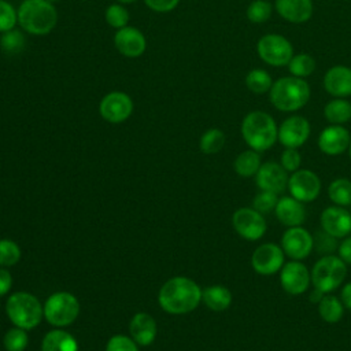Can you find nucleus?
<instances>
[{
  "instance_id": "nucleus-35",
  "label": "nucleus",
  "mask_w": 351,
  "mask_h": 351,
  "mask_svg": "<svg viewBox=\"0 0 351 351\" xmlns=\"http://www.w3.org/2000/svg\"><path fill=\"white\" fill-rule=\"evenodd\" d=\"M4 348L7 351H23L27 346V335L22 328L10 329L3 339Z\"/></svg>"
},
{
  "instance_id": "nucleus-6",
  "label": "nucleus",
  "mask_w": 351,
  "mask_h": 351,
  "mask_svg": "<svg viewBox=\"0 0 351 351\" xmlns=\"http://www.w3.org/2000/svg\"><path fill=\"white\" fill-rule=\"evenodd\" d=\"M311 284L324 293L337 289L347 276V265L336 255H324L311 269Z\"/></svg>"
},
{
  "instance_id": "nucleus-22",
  "label": "nucleus",
  "mask_w": 351,
  "mask_h": 351,
  "mask_svg": "<svg viewBox=\"0 0 351 351\" xmlns=\"http://www.w3.org/2000/svg\"><path fill=\"white\" fill-rule=\"evenodd\" d=\"M276 11L288 22L303 23L313 15L311 0H276Z\"/></svg>"
},
{
  "instance_id": "nucleus-23",
  "label": "nucleus",
  "mask_w": 351,
  "mask_h": 351,
  "mask_svg": "<svg viewBox=\"0 0 351 351\" xmlns=\"http://www.w3.org/2000/svg\"><path fill=\"white\" fill-rule=\"evenodd\" d=\"M130 335L137 344L149 346L156 336L155 319L145 313H137L130 321Z\"/></svg>"
},
{
  "instance_id": "nucleus-5",
  "label": "nucleus",
  "mask_w": 351,
  "mask_h": 351,
  "mask_svg": "<svg viewBox=\"0 0 351 351\" xmlns=\"http://www.w3.org/2000/svg\"><path fill=\"white\" fill-rule=\"evenodd\" d=\"M5 311L11 322L25 330L37 326L44 315L40 302L27 292L12 293L5 303Z\"/></svg>"
},
{
  "instance_id": "nucleus-46",
  "label": "nucleus",
  "mask_w": 351,
  "mask_h": 351,
  "mask_svg": "<svg viewBox=\"0 0 351 351\" xmlns=\"http://www.w3.org/2000/svg\"><path fill=\"white\" fill-rule=\"evenodd\" d=\"M340 300L343 302V304H344L346 308L351 310V281L347 282V284L341 288Z\"/></svg>"
},
{
  "instance_id": "nucleus-38",
  "label": "nucleus",
  "mask_w": 351,
  "mask_h": 351,
  "mask_svg": "<svg viewBox=\"0 0 351 351\" xmlns=\"http://www.w3.org/2000/svg\"><path fill=\"white\" fill-rule=\"evenodd\" d=\"M21 258V250L12 240H0V266H12Z\"/></svg>"
},
{
  "instance_id": "nucleus-17",
  "label": "nucleus",
  "mask_w": 351,
  "mask_h": 351,
  "mask_svg": "<svg viewBox=\"0 0 351 351\" xmlns=\"http://www.w3.org/2000/svg\"><path fill=\"white\" fill-rule=\"evenodd\" d=\"M321 228L336 239H343L351 232V213L346 207L329 206L321 213Z\"/></svg>"
},
{
  "instance_id": "nucleus-42",
  "label": "nucleus",
  "mask_w": 351,
  "mask_h": 351,
  "mask_svg": "<svg viewBox=\"0 0 351 351\" xmlns=\"http://www.w3.org/2000/svg\"><path fill=\"white\" fill-rule=\"evenodd\" d=\"M106 351H138V348H137V343L133 339H129L122 335H117L108 340L106 346Z\"/></svg>"
},
{
  "instance_id": "nucleus-31",
  "label": "nucleus",
  "mask_w": 351,
  "mask_h": 351,
  "mask_svg": "<svg viewBox=\"0 0 351 351\" xmlns=\"http://www.w3.org/2000/svg\"><path fill=\"white\" fill-rule=\"evenodd\" d=\"M288 69L293 77L304 78L315 70V60L313 56L307 53H298L293 55L288 63Z\"/></svg>"
},
{
  "instance_id": "nucleus-24",
  "label": "nucleus",
  "mask_w": 351,
  "mask_h": 351,
  "mask_svg": "<svg viewBox=\"0 0 351 351\" xmlns=\"http://www.w3.org/2000/svg\"><path fill=\"white\" fill-rule=\"evenodd\" d=\"M202 300L213 311H223L232 303V293L223 285H211L202 291Z\"/></svg>"
},
{
  "instance_id": "nucleus-16",
  "label": "nucleus",
  "mask_w": 351,
  "mask_h": 351,
  "mask_svg": "<svg viewBox=\"0 0 351 351\" xmlns=\"http://www.w3.org/2000/svg\"><path fill=\"white\" fill-rule=\"evenodd\" d=\"M310 136V123L300 115L287 118L278 128V140L285 148L302 147Z\"/></svg>"
},
{
  "instance_id": "nucleus-26",
  "label": "nucleus",
  "mask_w": 351,
  "mask_h": 351,
  "mask_svg": "<svg viewBox=\"0 0 351 351\" xmlns=\"http://www.w3.org/2000/svg\"><path fill=\"white\" fill-rule=\"evenodd\" d=\"M317 306L319 317L328 324H336L343 318L344 304L340 298L332 293H325L322 299L317 303Z\"/></svg>"
},
{
  "instance_id": "nucleus-11",
  "label": "nucleus",
  "mask_w": 351,
  "mask_h": 351,
  "mask_svg": "<svg viewBox=\"0 0 351 351\" xmlns=\"http://www.w3.org/2000/svg\"><path fill=\"white\" fill-rule=\"evenodd\" d=\"M285 263V254L281 245L263 243L258 245L251 256L252 269L262 276H271L281 270Z\"/></svg>"
},
{
  "instance_id": "nucleus-10",
  "label": "nucleus",
  "mask_w": 351,
  "mask_h": 351,
  "mask_svg": "<svg viewBox=\"0 0 351 351\" xmlns=\"http://www.w3.org/2000/svg\"><path fill=\"white\" fill-rule=\"evenodd\" d=\"M281 248L289 259L303 261L307 258L314 247L313 234L303 226L287 228L281 237Z\"/></svg>"
},
{
  "instance_id": "nucleus-21",
  "label": "nucleus",
  "mask_w": 351,
  "mask_h": 351,
  "mask_svg": "<svg viewBox=\"0 0 351 351\" xmlns=\"http://www.w3.org/2000/svg\"><path fill=\"white\" fill-rule=\"evenodd\" d=\"M325 90L335 97L351 95V69L347 66H333L324 77Z\"/></svg>"
},
{
  "instance_id": "nucleus-2",
  "label": "nucleus",
  "mask_w": 351,
  "mask_h": 351,
  "mask_svg": "<svg viewBox=\"0 0 351 351\" xmlns=\"http://www.w3.org/2000/svg\"><path fill=\"white\" fill-rule=\"evenodd\" d=\"M241 136L251 149L262 152L274 145L278 138V128L267 112L251 111L241 122Z\"/></svg>"
},
{
  "instance_id": "nucleus-29",
  "label": "nucleus",
  "mask_w": 351,
  "mask_h": 351,
  "mask_svg": "<svg viewBox=\"0 0 351 351\" xmlns=\"http://www.w3.org/2000/svg\"><path fill=\"white\" fill-rule=\"evenodd\" d=\"M328 196L336 206H351V181L346 177L333 180L328 186Z\"/></svg>"
},
{
  "instance_id": "nucleus-18",
  "label": "nucleus",
  "mask_w": 351,
  "mask_h": 351,
  "mask_svg": "<svg viewBox=\"0 0 351 351\" xmlns=\"http://www.w3.org/2000/svg\"><path fill=\"white\" fill-rule=\"evenodd\" d=\"M351 136L341 125H330L325 128L318 137L319 149L330 156H336L348 149Z\"/></svg>"
},
{
  "instance_id": "nucleus-15",
  "label": "nucleus",
  "mask_w": 351,
  "mask_h": 351,
  "mask_svg": "<svg viewBox=\"0 0 351 351\" xmlns=\"http://www.w3.org/2000/svg\"><path fill=\"white\" fill-rule=\"evenodd\" d=\"M133 110L132 99L123 93V92H111L106 95L99 106L100 115L111 122V123H119L129 118Z\"/></svg>"
},
{
  "instance_id": "nucleus-25",
  "label": "nucleus",
  "mask_w": 351,
  "mask_h": 351,
  "mask_svg": "<svg viewBox=\"0 0 351 351\" xmlns=\"http://www.w3.org/2000/svg\"><path fill=\"white\" fill-rule=\"evenodd\" d=\"M41 351H78V344L70 333L56 329L45 335Z\"/></svg>"
},
{
  "instance_id": "nucleus-3",
  "label": "nucleus",
  "mask_w": 351,
  "mask_h": 351,
  "mask_svg": "<svg viewBox=\"0 0 351 351\" xmlns=\"http://www.w3.org/2000/svg\"><path fill=\"white\" fill-rule=\"evenodd\" d=\"M271 104L284 112H292L302 108L310 99L308 84L299 77H282L273 82L270 88Z\"/></svg>"
},
{
  "instance_id": "nucleus-47",
  "label": "nucleus",
  "mask_w": 351,
  "mask_h": 351,
  "mask_svg": "<svg viewBox=\"0 0 351 351\" xmlns=\"http://www.w3.org/2000/svg\"><path fill=\"white\" fill-rule=\"evenodd\" d=\"M324 295H325L324 292H321V291H318L317 288H314V289H313V292L310 293V300H311L313 303H315V304H317V303L322 299V296H324Z\"/></svg>"
},
{
  "instance_id": "nucleus-36",
  "label": "nucleus",
  "mask_w": 351,
  "mask_h": 351,
  "mask_svg": "<svg viewBox=\"0 0 351 351\" xmlns=\"http://www.w3.org/2000/svg\"><path fill=\"white\" fill-rule=\"evenodd\" d=\"M314 240V247L313 250H315L317 252H319L322 256L324 255H332L339 244H337V239L329 233H326L325 230H319L313 236Z\"/></svg>"
},
{
  "instance_id": "nucleus-20",
  "label": "nucleus",
  "mask_w": 351,
  "mask_h": 351,
  "mask_svg": "<svg viewBox=\"0 0 351 351\" xmlns=\"http://www.w3.org/2000/svg\"><path fill=\"white\" fill-rule=\"evenodd\" d=\"M114 43L117 49L128 58H137L145 51V38L136 27L125 26L119 29L114 37Z\"/></svg>"
},
{
  "instance_id": "nucleus-32",
  "label": "nucleus",
  "mask_w": 351,
  "mask_h": 351,
  "mask_svg": "<svg viewBox=\"0 0 351 351\" xmlns=\"http://www.w3.org/2000/svg\"><path fill=\"white\" fill-rule=\"evenodd\" d=\"M225 145V134L219 129H208L204 132V134L200 137V149L204 154H217L219 152Z\"/></svg>"
},
{
  "instance_id": "nucleus-27",
  "label": "nucleus",
  "mask_w": 351,
  "mask_h": 351,
  "mask_svg": "<svg viewBox=\"0 0 351 351\" xmlns=\"http://www.w3.org/2000/svg\"><path fill=\"white\" fill-rule=\"evenodd\" d=\"M324 115L332 125H341L351 119V103L343 97H337L326 103Z\"/></svg>"
},
{
  "instance_id": "nucleus-43",
  "label": "nucleus",
  "mask_w": 351,
  "mask_h": 351,
  "mask_svg": "<svg viewBox=\"0 0 351 351\" xmlns=\"http://www.w3.org/2000/svg\"><path fill=\"white\" fill-rule=\"evenodd\" d=\"M144 3L154 11L167 12L177 7L180 0H144Z\"/></svg>"
},
{
  "instance_id": "nucleus-12",
  "label": "nucleus",
  "mask_w": 351,
  "mask_h": 351,
  "mask_svg": "<svg viewBox=\"0 0 351 351\" xmlns=\"http://www.w3.org/2000/svg\"><path fill=\"white\" fill-rule=\"evenodd\" d=\"M287 189L295 199L308 203L319 196L321 180L313 170L299 169L291 173Z\"/></svg>"
},
{
  "instance_id": "nucleus-13",
  "label": "nucleus",
  "mask_w": 351,
  "mask_h": 351,
  "mask_svg": "<svg viewBox=\"0 0 351 351\" xmlns=\"http://www.w3.org/2000/svg\"><path fill=\"white\" fill-rule=\"evenodd\" d=\"M281 288L289 295H302L311 284V273L302 261L285 262L280 270Z\"/></svg>"
},
{
  "instance_id": "nucleus-34",
  "label": "nucleus",
  "mask_w": 351,
  "mask_h": 351,
  "mask_svg": "<svg viewBox=\"0 0 351 351\" xmlns=\"http://www.w3.org/2000/svg\"><path fill=\"white\" fill-rule=\"evenodd\" d=\"M273 7L267 0H254L247 8V18L252 23H263L271 15Z\"/></svg>"
},
{
  "instance_id": "nucleus-28",
  "label": "nucleus",
  "mask_w": 351,
  "mask_h": 351,
  "mask_svg": "<svg viewBox=\"0 0 351 351\" xmlns=\"http://www.w3.org/2000/svg\"><path fill=\"white\" fill-rule=\"evenodd\" d=\"M261 165L262 162H261L259 152L255 149H247L237 155V158L234 159L233 167L239 176L252 177L258 173Z\"/></svg>"
},
{
  "instance_id": "nucleus-1",
  "label": "nucleus",
  "mask_w": 351,
  "mask_h": 351,
  "mask_svg": "<svg viewBox=\"0 0 351 351\" xmlns=\"http://www.w3.org/2000/svg\"><path fill=\"white\" fill-rule=\"evenodd\" d=\"M159 304L170 314H186L202 302L200 287L188 277H174L159 291Z\"/></svg>"
},
{
  "instance_id": "nucleus-40",
  "label": "nucleus",
  "mask_w": 351,
  "mask_h": 351,
  "mask_svg": "<svg viewBox=\"0 0 351 351\" xmlns=\"http://www.w3.org/2000/svg\"><path fill=\"white\" fill-rule=\"evenodd\" d=\"M16 18L18 14L14 7L5 0H0V32L4 33L11 30L16 23Z\"/></svg>"
},
{
  "instance_id": "nucleus-14",
  "label": "nucleus",
  "mask_w": 351,
  "mask_h": 351,
  "mask_svg": "<svg viewBox=\"0 0 351 351\" xmlns=\"http://www.w3.org/2000/svg\"><path fill=\"white\" fill-rule=\"evenodd\" d=\"M256 185L261 191L282 193L288 188V171L277 162H265L255 174Z\"/></svg>"
},
{
  "instance_id": "nucleus-33",
  "label": "nucleus",
  "mask_w": 351,
  "mask_h": 351,
  "mask_svg": "<svg viewBox=\"0 0 351 351\" xmlns=\"http://www.w3.org/2000/svg\"><path fill=\"white\" fill-rule=\"evenodd\" d=\"M0 47L4 53L8 55H16L19 53L25 47V37L18 30H8L4 32L0 37Z\"/></svg>"
},
{
  "instance_id": "nucleus-49",
  "label": "nucleus",
  "mask_w": 351,
  "mask_h": 351,
  "mask_svg": "<svg viewBox=\"0 0 351 351\" xmlns=\"http://www.w3.org/2000/svg\"><path fill=\"white\" fill-rule=\"evenodd\" d=\"M47 1H49V3H56V1H60V0H47Z\"/></svg>"
},
{
  "instance_id": "nucleus-19",
  "label": "nucleus",
  "mask_w": 351,
  "mask_h": 351,
  "mask_svg": "<svg viewBox=\"0 0 351 351\" xmlns=\"http://www.w3.org/2000/svg\"><path fill=\"white\" fill-rule=\"evenodd\" d=\"M274 214L277 219L287 228L302 226V223L306 221V207L303 202L295 199L291 195L278 199Z\"/></svg>"
},
{
  "instance_id": "nucleus-48",
  "label": "nucleus",
  "mask_w": 351,
  "mask_h": 351,
  "mask_svg": "<svg viewBox=\"0 0 351 351\" xmlns=\"http://www.w3.org/2000/svg\"><path fill=\"white\" fill-rule=\"evenodd\" d=\"M118 1L125 3V4H129V3H133V1H136V0H118Z\"/></svg>"
},
{
  "instance_id": "nucleus-9",
  "label": "nucleus",
  "mask_w": 351,
  "mask_h": 351,
  "mask_svg": "<svg viewBox=\"0 0 351 351\" xmlns=\"http://www.w3.org/2000/svg\"><path fill=\"white\" fill-rule=\"evenodd\" d=\"M232 225L234 230L245 240L256 241L266 233V221L263 214L252 207H241L233 213Z\"/></svg>"
},
{
  "instance_id": "nucleus-41",
  "label": "nucleus",
  "mask_w": 351,
  "mask_h": 351,
  "mask_svg": "<svg viewBox=\"0 0 351 351\" xmlns=\"http://www.w3.org/2000/svg\"><path fill=\"white\" fill-rule=\"evenodd\" d=\"M300 162H302V158H300V154H299L298 148H285L281 152L280 165L285 169V171L293 173V171L299 170Z\"/></svg>"
},
{
  "instance_id": "nucleus-8",
  "label": "nucleus",
  "mask_w": 351,
  "mask_h": 351,
  "mask_svg": "<svg viewBox=\"0 0 351 351\" xmlns=\"http://www.w3.org/2000/svg\"><path fill=\"white\" fill-rule=\"evenodd\" d=\"M256 51L265 63L276 67L288 64L293 56L292 44L284 36L274 33L261 37L256 45Z\"/></svg>"
},
{
  "instance_id": "nucleus-4",
  "label": "nucleus",
  "mask_w": 351,
  "mask_h": 351,
  "mask_svg": "<svg viewBox=\"0 0 351 351\" xmlns=\"http://www.w3.org/2000/svg\"><path fill=\"white\" fill-rule=\"evenodd\" d=\"M58 14L47 0H23L18 10L19 25L32 34H47L56 25Z\"/></svg>"
},
{
  "instance_id": "nucleus-37",
  "label": "nucleus",
  "mask_w": 351,
  "mask_h": 351,
  "mask_svg": "<svg viewBox=\"0 0 351 351\" xmlns=\"http://www.w3.org/2000/svg\"><path fill=\"white\" fill-rule=\"evenodd\" d=\"M278 199L280 197L277 193H273L269 191H261L254 197L252 208H255L261 214H269V213L274 211Z\"/></svg>"
},
{
  "instance_id": "nucleus-7",
  "label": "nucleus",
  "mask_w": 351,
  "mask_h": 351,
  "mask_svg": "<svg viewBox=\"0 0 351 351\" xmlns=\"http://www.w3.org/2000/svg\"><path fill=\"white\" fill-rule=\"evenodd\" d=\"M80 303L69 292H56L51 295L44 304V317L53 326H67L78 317Z\"/></svg>"
},
{
  "instance_id": "nucleus-30",
  "label": "nucleus",
  "mask_w": 351,
  "mask_h": 351,
  "mask_svg": "<svg viewBox=\"0 0 351 351\" xmlns=\"http://www.w3.org/2000/svg\"><path fill=\"white\" fill-rule=\"evenodd\" d=\"M245 85L254 93H265L270 90L273 80L267 71L262 69H254L247 74Z\"/></svg>"
},
{
  "instance_id": "nucleus-50",
  "label": "nucleus",
  "mask_w": 351,
  "mask_h": 351,
  "mask_svg": "<svg viewBox=\"0 0 351 351\" xmlns=\"http://www.w3.org/2000/svg\"><path fill=\"white\" fill-rule=\"evenodd\" d=\"M348 152H350V158H351V143H350V147H348Z\"/></svg>"
},
{
  "instance_id": "nucleus-44",
  "label": "nucleus",
  "mask_w": 351,
  "mask_h": 351,
  "mask_svg": "<svg viewBox=\"0 0 351 351\" xmlns=\"http://www.w3.org/2000/svg\"><path fill=\"white\" fill-rule=\"evenodd\" d=\"M337 252H339V258L346 263V265H351V237L346 236L343 237L341 243L337 247Z\"/></svg>"
},
{
  "instance_id": "nucleus-45",
  "label": "nucleus",
  "mask_w": 351,
  "mask_h": 351,
  "mask_svg": "<svg viewBox=\"0 0 351 351\" xmlns=\"http://www.w3.org/2000/svg\"><path fill=\"white\" fill-rule=\"evenodd\" d=\"M12 285V278L8 270L0 267V296L5 295Z\"/></svg>"
},
{
  "instance_id": "nucleus-39",
  "label": "nucleus",
  "mask_w": 351,
  "mask_h": 351,
  "mask_svg": "<svg viewBox=\"0 0 351 351\" xmlns=\"http://www.w3.org/2000/svg\"><path fill=\"white\" fill-rule=\"evenodd\" d=\"M106 21L108 22L110 26L122 29L126 26L128 21H129V14L122 5L112 4L106 11Z\"/></svg>"
}]
</instances>
